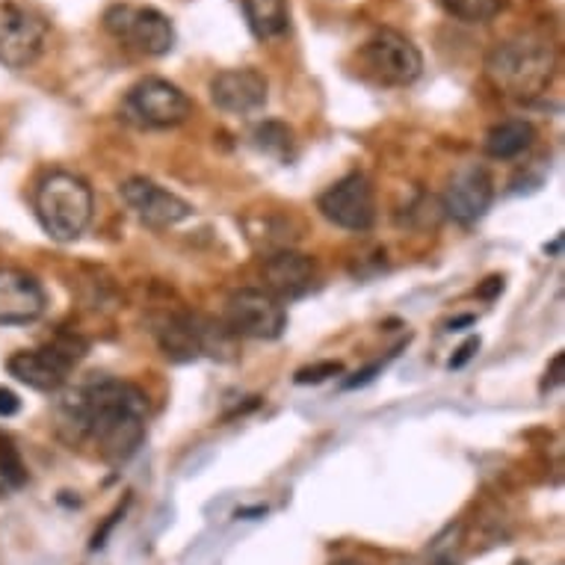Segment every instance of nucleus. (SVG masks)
<instances>
[{"label": "nucleus", "instance_id": "7ed1b4c3", "mask_svg": "<svg viewBox=\"0 0 565 565\" xmlns=\"http://www.w3.org/2000/svg\"><path fill=\"white\" fill-rule=\"evenodd\" d=\"M93 190L81 175L51 172L36 190V216L47 237L56 243H72L93 223Z\"/></svg>", "mask_w": 565, "mask_h": 565}, {"label": "nucleus", "instance_id": "f03ea898", "mask_svg": "<svg viewBox=\"0 0 565 565\" xmlns=\"http://www.w3.org/2000/svg\"><path fill=\"white\" fill-rule=\"evenodd\" d=\"M556 65L559 56L551 39L539 33H521L491 47L486 56V77L507 98L533 102L554 84Z\"/></svg>", "mask_w": 565, "mask_h": 565}, {"label": "nucleus", "instance_id": "9b49d317", "mask_svg": "<svg viewBox=\"0 0 565 565\" xmlns=\"http://www.w3.org/2000/svg\"><path fill=\"white\" fill-rule=\"evenodd\" d=\"M121 199L130 207V214L149 228H172L193 216V204L184 202L181 195L169 193L149 178H128L119 186Z\"/></svg>", "mask_w": 565, "mask_h": 565}, {"label": "nucleus", "instance_id": "a878e982", "mask_svg": "<svg viewBox=\"0 0 565 565\" xmlns=\"http://www.w3.org/2000/svg\"><path fill=\"white\" fill-rule=\"evenodd\" d=\"M332 565H367V563H362V559H338V563Z\"/></svg>", "mask_w": 565, "mask_h": 565}, {"label": "nucleus", "instance_id": "20e7f679", "mask_svg": "<svg viewBox=\"0 0 565 565\" xmlns=\"http://www.w3.org/2000/svg\"><path fill=\"white\" fill-rule=\"evenodd\" d=\"M362 63L367 75L382 86L406 89L424 75V54L420 47L399 30H376L362 47Z\"/></svg>", "mask_w": 565, "mask_h": 565}, {"label": "nucleus", "instance_id": "412c9836", "mask_svg": "<svg viewBox=\"0 0 565 565\" xmlns=\"http://www.w3.org/2000/svg\"><path fill=\"white\" fill-rule=\"evenodd\" d=\"M334 373H343L341 362H323L315 364V367H302V371H297V385H320V382H326Z\"/></svg>", "mask_w": 565, "mask_h": 565}, {"label": "nucleus", "instance_id": "1a4fd4ad", "mask_svg": "<svg viewBox=\"0 0 565 565\" xmlns=\"http://www.w3.org/2000/svg\"><path fill=\"white\" fill-rule=\"evenodd\" d=\"M125 113H128V119L139 121L146 128H175L190 119L193 102L186 98L184 89H178L163 77H142L139 84L128 89Z\"/></svg>", "mask_w": 565, "mask_h": 565}, {"label": "nucleus", "instance_id": "39448f33", "mask_svg": "<svg viewBox=\"0 0 565 565\" xmlns=\"http://www.w3.org/2000/svg\"><path fill=\"white\" fill-rule=\"evenodd\" d=\"M104 28L125 45L137 47L146 56H167L175 47V28L172 21L154 7H130L116 3L104 12Z\"/></svg>", "mask_w": 565, "mask_h": 565}, {"label": "nucleus", "instance_id": "b1692460", "mask_svg": "<svg viewBox=\"0 0 565 565\" xmlns=\"http://www.w3.org/2000/svg\"><path fill=\"white\" fill-rule=\"evenodd\" d=\"M563 367H565V355H556L554 371H551V380H545V385H542V388L551 391L554 385H559V382H563Z\"/></svg>", "mask_w": 565, "mask_h": 565}, {"label": "nucleus", "instance_id": "dca6fc26", "mask_svg": "<svg viewBox=\"0 0 565 565\" xmlns=\"http://www.w3.org/2000/svg\"><path fill=\"white\" fill-rule=\"evenodd\" d=\"M536 139V130L533 125L524 119H507L491 125L489 134H486V154L494 160H512L524 154V151L533 146Z\"/></svg>", "mask_w": 565, "mask_h": 565}, {"label": "nucleus", "instance_id": "4be33fe9", "mask_svg": "<svg viewBox=\"0 0 565 565\" xmlns=\"http://www.w3.org/2000/svg\"><path fill=\"white\" fill-rule=\"evenodd\" d=\"M21 399L12 394L10 388H0V417H12L19 415Z\"/></svg>", "mask_w": 565, "mask_h": 565}, {"label": "nucleus", "instance_id": "5701e85b", "mask_svg": "<svg viewBox=\"0 0 565 565\" xmlns=\"http://www.w3.org/2000/svg\"><path fill=\"white\" fill-rule=\"evenodd\" d=\"M477 350H480V338H471L468 343H462V350H459V355L450 362V367H462V364H468Z\"/></svg>", "mask_w": 565, "mask_h": 565}, {"label": "nucleus", "instance_id": "4468645a", "mask_svg": "<svg viewBox=\"0 0 565 565\" xmlns=\"http://www.w3.org/2000/svg\"><path fill=\"white\" fill-rule=\"evenodd\" d=\"M264 285H267L269 297H276L278 302L285 299H299L306 297L308 290L315 288V260L302 255V252L281 249L267 255L264 267H260Z\"/></svg>", "mask_w": 565, "mask_h": 565}, {"label": "nucleus", "instance_id": "aec40b11", "mask_svg": "<svg viewBox=\"0 0 565 565\" xmlns=\"http://www.w3.org/2000/svg\"><path fill=\"white\" fill-rule=\"evenodd\" d=\"M0 480L10 482L12 489H21L28 482V465L7 433H0Z\"/></svg>", "mask_w": 565, "mask_h": 565}, {"label": "nucleus", "instance_id": "0eeeda50", "mask_svg": "<svg viewBox=\"0 0 565 565\" xmlns=\"http://www.w3.org/2000/svg\"><path fill=\"white\" fill-rule=\"evenodd\" d=\"M225 329L234 338L276 341L288 329V311L276 297H269L267 290H234L228 302H225Z\"/></svg>", "mask_w": 565, "mask_h": 565}, {"label": "nucleus", "instance_id": "9d476101", "mask_svg": "<svg viewBox=\"0 0 565 565\" xmlns=\"http://www.w3.org/2000/svg\"><path fill=\"white\" fill-rule=\"evenodd\" d=\"M320 214L343 232H367L376 223V195L373 184L362 172L341 178L320 199H317Z\"/></svg>", "mask_w": 565, "mask_h": 565}, {"label": "nucleus", "instance_id": "f3484780", "mask_svg": "<svg viewBox=\"0 0 565 565\" xmlns=\"http://www.w3.org/2000/svg\"><path fill=\"white\" fill-rule=\"evenodd\" d=\"M243 15L249 21L255 39L269 42L288 33L290 10L288 0H243Z\"/></svg>", "mask_w": 565, "mask_h": 565}, {"label": "nucleus", "instance_id": "6ab92c4d", "mask_svg": "<svg viewBox=\"0 0 565 565\" xmlns=\"http://www.w3.org/2000/svg\"><path fill=\"white\" fill-rule=\"evenodd\" d=\"M255 146L278 160H290V146H294V130L285 121H264L255 128Z\"/></svg>", "mask_w": 565, "mask_h": 565}, {"label": "nucleus", "instance_id": "f8f14e48", "mask_svg": "<svg viewBox=\"0 0 565 565\" xmlns=\"http://www.w3.org/2000/svg\"><path fill=\"white\" fill-rule=\"evenodd\" d=\"M269 98V81L258 68H223L211 81V102L232 116H249L264 110Z\"/></svg>", "mask_w": 565, "mask_h": 565}, {"label": "nucleus", "instance_id": "a211bd4d", "mask_svg": "<svg viewBox=\"0 0 565 565\" xmlns=\"http://www.w3.org/2000/svg\"><path fill=\"white\" fill-rule=\"evenodd\" d=\"M450 19L462 24H486L507 7V0H438Z\"/></svg>", "mask_w": 565, "mask_h": 565}, {"label": "nucleus", "instance_id": "2eb2a0df", "mask_svg": "<svg viewBox=\"0 0 565 565\" xmlns=\"http://www.w3.org/2000/svg\"><path fill=\"white\" fill-rule=\"evenodd\" d=\"M491 199H494L491 175L473 163V167H462L450 178L445 190V211L454 216L456 223L471 225L489 211Z\"/></svg>", "mask_w": 565, "mask_h": 565}, {"label": "nucleus", "instance_id": "ddd939ff", "mask_svg": "<svg viewBox=\"0 0 565 565\" xmlns=\"http://www.w3.org/2000/svg\"><path fill=\"white\" fill-rule=\"evenodd\" d=\"M45 290L21 269H0V323L28 326L45 315Z\"/></svg>", "mask_w": 565, "mask_h": 565}, {"label": "nucleus", "instance_id": "423d86ee", "mask_svg": "<svg viewBox=\"0 0 565 565\" xmlns=\"http://www.w3.org/2000/svg\"><path fill=\"white\" fill-rule=\"evenodd\" d=\"M84 343L77 338H63V341L51 343L45 350H21L7 362L10 376L42 394H54L65 385L68 373L81 359H84Z\"/></svg>", "mask_w": 565, "mask_h": 565}, {"label": "nucleus", "instance_id": "6e6552de", "mask_svg": "<svg viewBox=\"0 0 565 565\" xmlns=\"http://www.w3.org/2000/svg\"><path fill=\"white\" fill-rule=\"evenodd\" d=\"M47 21L30 7L3 3L0 7V65L3 68H30L45 54Z\"/></svg>", "mask_w": 565, "mask_h": 565}, {"label": "nucleus", "instance_id": "393cba45", "mask_svg": "<svg viewBox=\"0 0 565 565\" xmlns=\"http://www.w3.org/2000/svg\"><path fill=\"white\" fill-rule=\"evenodd\" d=\"M408 565H456V559L450 554H441V551H433L429 554V559H424V563H408Z\"/></svg>", "mask_w": 565, "mask_h": 565}, {"label": "nucleus", "instance_id": "f257e3e1", "mask_svg": "<svg viewBox=\"0 0 565 565\" xmlns=\"http://www.w3.org/2000/svg\"><path fill=\"white\" fill-rule=\"evenodd\" d=\"M149 399L130 382L102 380L86 382L56 406V429L65 441H93L95 450L110 465L128 462L146 441Z\"/></svg>", "mask_w": 565, "mask_h": 565}]
</instances>
